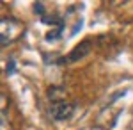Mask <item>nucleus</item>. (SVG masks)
<instances>
[{
  "mask_svg": "<svg viewBox=\"0 0 133 130\" xmlns=\"http://www.w3.org/2000/svg\"><path fill=\"white\" fill-rule=\"evenodd\" d=\"M73 110H75V107H73L71 103H68L66 100H57V102H53V105L50 107V114L53 120L64 121V120L71 118Z\"/></svg>",
  "mask_w": 133,
  "mask_h": 130,
  "instance_id": "obj_2",
  "label": "nucleus"
},
{
  "mask_svg": "<svg viewBox=\"0 0 133 130\" xmlns=\"http://www.w3.org/2000/svg\"><path fill=\"white\" fill-rule=\"evenodd\" d=\"M82 130H105L101 127H89V128H82Z\"/></svg>",
  "mask_w": 133,
  "mask_h": 130,
  "instance_id": "obj_6",
  "label": "nucleus"
},
{
  "mask_svg": "<svg viewBox=\"0 0 133 130\" xmlns=\"http://www.w3.org/2000/svg\"><path fill=\"white\" fill-rule=\"evenodd\" d=\"M23 23L14 18H4L0 21V38H2V46L9 45L12 41H16L23 34Z\"/></svg>",
  "mask_w": 133,
  "mask_h": 130,
  "instance_id": "obj_1",
  "label": "nucleus"
},
{
  "mask_svg": "<svg viewBox=\"0 0 133 130\" xmlns=\"http://www.w3.org/2000/svg\"><path fill=\"white\" fill-rule=\"evenodd\" d=\"M14 71V61H9V64H7V73H12Z\"/></svg>",
  "mask_w": 133,
  "mask_h": 130,
  "instance_id": "obj_5",
  "label": "nucleus"
},
{
  "mask_svg": "<svg viewBox=\"0 0 133 130\" xmlns=\"http://www.w3.org/2000/svg\"><path fill=\"white\" fill-rule=\"evenodd\" d=\"M34 9H36V13L41 16V18H44V11H43V4L41 2H37V4H34Z\"/></svg>",
  "mask_w": 133,
  "mask_h": 130,
  "instance_id": "obj_4",
  "label": "nucleus"
},
{
  "mask_svg": "<svg viewBox=\"0 0 133 130\" xmlns=\"http://www.w3.org/2000/svg\"><path fill=\"white\" fill-rule=\"evenodd\" d=\"M89 50H91V41H83V43H80L66 59H61V62H73V61H76V59H82V57H85V55L89 54Z\"/></svg>",
  "mask_w": 133,
  "mask_h": 130,
  "instance_id": "obj_3",
  "label": "nucleus"
}]
</instances>
